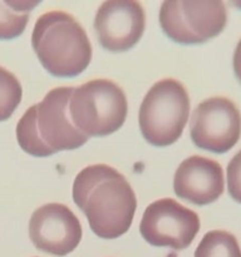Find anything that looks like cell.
Wrapping results in <instances>:
<instances>
[{"instance_id": "cell-8", "label": "cell", "mask_w": 241, "mask_h": 257, "mask_svg": "<svg viewBox=\"0 0 241 257\" xmlns=\"http://www.w3.org/2000/svg\"><path fill=\"white\" fill-rule=\"evenodd\" d=\"M29 236L40 251L65 256L80 242L82 226L67 206L48 203L33 212L29 221Z\"/></svg>"}, {"instance_id": "cell-11", "label": "cell", "mask_w": 241, "mask_h": 257, "mask_svg": "<svg viewBox=\"0 0 241 257\" xmlns=\"http://www.w3.org/2000/svg\"><path fill=\"white\" fill-rule=\"evenodd\" d=\"M225 181L221 166L201 156L186 158L175 173L173 190L178 197L196 205H208L223 192Z\"/></svg>"}, {"instance_id": "cell-3", "label": "cell", "mask_w": 241, "mask_h": 257, "mask_svg": "<svg viewBox=\"0 0 241 257\" xmlns=\"http://www.w3.org/2000/svg\"><path fill=\"white\" fill-rule=\"evenodd\" d=\"M69 115L85 136H107L122 127L127 115V98L122 88L108 79H93L74 88Z\"/></svg>"}, {"instance_id": "cell-7", "label": "cell", "mask_w": 241, "mask_h": 257, "mask_svg": "<svg viewBox=\"0 0 241 257\" xmlns=\"http://www.w3.org/2000/svg\"><path fill=\"white\" fill-rule=\"evenodd\" d=\"M198 230V216L172 198L151 203L146 208L140 225L141 235L148 243L175 250L188 247Z\"/></svg>"}, {"instance_id": "cell-9", "label": "cell", "mask_w": 241, "mask_h": 257, "mask_svg": "<svg viewBox=\"0 0 241 257\" xmlns=\"http://www.w3.org/2000/svg\"><path fill=\"white\" fill-rule=\"evenodd\" d=\"M146 15L136 0H107L94 18V29L100 44L112 52L130 49L141 39Z\"/></svg>"}, {"instance_id": "cell-4", "label": "cell", "mask_w": 241, "mask_h": 257, "mask_svg": "<svg viewBox=\"0 0 241 257\" xmlns=\"http://www.w3.org/2000/svg\"><path fill=\"white\" fill-rule=\"evenodd\" d=\"M190 114V98L186 88L176 79L155 83L140 108V128L147 142L168 146L182 135Z\"/></svg>"}, {"instance_id": "cell-1", "label": "cell", "mask_w": 241, "mask_h": 257, "mask_svg": "<svg viewBox=\"0 0 241 257\" xmlns=\"http://www.w3.org/2000/svg\"><path fill=\"white\" fill-rule=\"evenodd\" d=\"M73 200L87 216L93 232L108 240L127 232L137 207L125 176L107 165L88 166L78 173Z\"/></svg>"}, {"instance_id": "cell-5", "label": "cell", "mask_w": 241, "mask_h": 257, "mask_svg": "<svg viewBox=\"0 0 241 257\" xmlns=\"http://www.w3.org/2000/svg\"><path fill=\"white\" fill-rule=\"evenodd\" d=\"M227 22L220 0H166L160 10V24L172 40L183 44L206 42L222 32Z\"/></svg>"}, {"instance_id": "cell-15", "label": "cell", "mask_w": 241, "mask_h": 257, "mask_svg": "<svg viewBox=\"0 0 241 257\" xmlns=\"http://www.w3.org/2000/svg\"><path fill=\"white\" fill-rule=\"evenodd\" d=\"M23 90L13 73L0 67V122L8 119L22 100Z\"/></svg>"}, {"instance_id": "cell-17", "label": "cell", "mask_w": 241, "mask_h": 257, "mask_svg": "<svg viewBox=\"0 0 241 257\" xmlns=\"http://www.w3.org/2000/svg\"><path fill=\"white\" fill-rule=\"evenodd\" d=\"M233 70H235L236 77L241 83V39L236 45L235 53H233Z\"/></svg>"}, {"instance_id": "cell-10", "label": "cell", "mask_w": 241, "mask_h": 257, "mask_svg": "<svg viewBox=\"0 0 241 257\" xmlns=\"http://www.w3.org/2000/svg\"><path fill=\"white\" fill-rule=\"evenodd\" d=\"M74 87H58L49 90L37 104V128L42 140L55 152L75 150L88 141V136L73 124L69 99Z\"/></svg>"}, {"instance_id": "cell-14", "label": "cell", "mask_w": 241, "mask_h": 257, "mask_svg": "<svg viewBox=\"0 0 241 257\" xmlns=\"http://www.w3.org/2000/svg\"><path fill=\"white\" fill-rule=\"evenodd\" d=\"M195 257H241L237 240L226 231L207 232L195 251Z\"/></svg>"}, {"instance_id": "cell-2", "label": "cell", "mask_w": 241, "mask_h": 257, "mask_svg": "<svg viewBox=\"0 0 241 257\" xmlns=\"http://www.w3.org/2000/svg\"><path fill=\"white\" fill-rule=\"evenodd\" d=\"M32 45L43 67L57 77H74L92 59V45L85 30L73 15L60 10L38 18Z\"/></svg>"}, {"instance_id": "cell-6", "label": "cell", "mask_w": 241, "mask_h": 257, "mask_svg": "<svg viewBox=\"0 0 241 257\" xmlns=\"http://www.w3.org/2000/svg\"><path fill=\"white\" fill-rule=\"evenodd\" d=\"M190 135L202 150L227 152L241 136V114L235 103L223 97L203 100L192 113Z\"/></svg>"}, {"instance_id": "cell-13", "label": "cell", "mask_w": 241, "mask_h": 257, "mask_svg": "<svg viewBox=\"0 0 241 257\" xmlns=\"http://www.w3.org/2000/svg\"><path fill=\"white\" fill-rule=\"evenodd\" d=\"M17 138L20 147L37 157H47L55 153L39 136L37 128V104L28 108L17 125Z\"/></svg>"}, {"instance_id": "cell-12", "label": "cell", "mask_w": 241, "mask_h": 257, "mask_svg": "<svg viewBox=\"0 0 241 257\" xmlns=\"http://www.w3.org/2000/svg\"><path fill=\"white\" fill-rule=\"evenodd\" d=\"M38 0H0V39H13L24 32L29 13Z\"/></svg>"}, {"instance_id": "cell-16", "label": "cell", "mask_w": 241, "mask_h": 257, "mask_svg": "<svg viewBox=\"0 0 241 257\" xmlns=\"http://www.w3.org/2000/svg\"><path fill=\"white\" fill-rule=\"evenodd\" d=\"M228 193L235 201L241 203V151H238L227 166Z\"/></svg>"}, {"instance_id": "cell-18", "label": "cell", "mask_w": 241, "mask_h": 257, "mask_svg": "<svg viewBox=\"0 0 241 257\" xmlns=\"http://www.w3.org/2000/svg\"><path fill=\"white\" fill-rule=\"evenodd\" d=\"M236 5H237V7H241V2H237V3H235Z\"/></svg>"}]
</instances>
